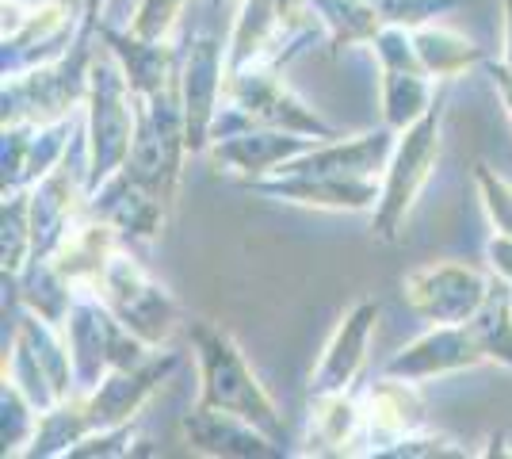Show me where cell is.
Returning a JSON list of instances; mask_svg holds the SVG:
<instances>
[{"instance_id": "obj_16", "label": "cell", "mask_w": 512, "mask_h": 459, "mask_svg": "<svg viewBox=\"0 0 512 459\" xmlns=\"http://www.w3.org/2000/svg\"><path fill=\"white\" fill-rule=\"evenodd\" d=\"M413 43H417V54H421V62L432 77H451V73H463L470 62H482V50L467 39H459V35H451V31H417L413 35Z\"/></svg>"}, {"instance_id": "obj_17", "label": "cell", "mask_w": 512, "mask_h": 459, "mask_svg": "<svg viewBox=\"0 0 512 459\" xmlns=\"http://www.w3.org/2000/svg\"><path fill=\"white\" fill-rule=\"evenodd\" d=\"M474 176H478V192H482V207L490 215L493 234L512 238V188L490 165H474Z\"/></svg>"}, {"instance_id": "obj_2", "label": "cell", "mask_w": 512, "mask_h": 459, "mask_svg": "<svg viewBox=\"0 0 512 459\" xmlns=\"http://www.w3.org/2000/svg\"><path fill=\"white\" fill-rule=\"evenodd\" d=\"M440 123H444V96H436V104L417 123H409L406 134L394 142V153L386 161L383 192L375 203V234L383 241L402 238L409 207L421 196V188L440 161Z\"/></svg>"}, {"instance_id": "obj_3", "label": "cell", "mask_w": 512, "mask_h": 459, "mask_svg": "<svg viewBox=\"0 0 512 459\" xmlns=\"http://www.w3.org/2000/svg\"><path fill=\"white\" fill-rule=\"evenodd\" d=\"M406 303L432 326H467L490 295V280L467 264H425L402 280Z\"/></svg>"}, {"instance_id": "obj_22", "label": "cell", "mask_w": 512, "mask_h": 459, "mask_svg": "<svg viewBox=\"0 0 512 459\" xmlns=\"http://www.w3.org/2000/svg\"><path fill=\"white\" fill-rule=\"evenodd\" d=\"M501 62L512 73V0H505V54H501Z\"/></svg>"}, {"instance_id": "obj_6", "label": "cell", "mask_w": 512, "mask_h": 459, "mask_svg": "<svg viewBox=\"0 0 512 459\" xmlns=\"http://www.w3.org/2000/svg\"><path fill=\"white\" fill-rule=\"evenodd\" d=\"M226 92L234 96V104L245 115H253L256 123H268V127H283V131H299V134H318V138H333V131L321 123L318 115L302 108L299 100L291 96V88L279 81L272 69L245 66L234 69Z\"/></svg>"}, {"instance_id": "obj_1", "label": "cell", "mask_w": 512, "mask_h": 459, "mask_svg": "<svg viewBox=\"0 0 512 459\" xmlns=\"http://www.w3.org/2000/svg\"><path fill=\"white\" fill-rule=\"evenodd\" d=\"M188 333H192V349L199 360V402L195 406L245 417L272 440L287 444V425L279 417L276 402L256 383L253 368L245 364L234 337L211 322H192Z\"/></svg>"}, {"instance_id": "obj_8", "label": "cell", "mask_w": 512, "mask_h": 459, "mask_svg": "<svg viewBox=\"0 0 512 459\" xmlns=\"http://www.w3.org/2000/svg\"><path fill=\"white\" fill-rule=\"evenodd\" d=\"M482 360L486 356H482V349H478V341H474V333L467 326H432L425 337H417L398 356H390L386 375L421 383V379H432V375L478 368Z\"/></svg>"}, {"instance_id": "obj_19", "label": "cell", "mask_w": 512, "mask_h": 459, "mask_svg": "<svg viewBox=\"0 0 512 459\" xmlns=\"http://www.w3.org/2000/svg\"><path fill=\"white\" fill-rule=\"evenodd\" d=\"M455 440L451 437H421V429L417 433H409V437H402V440H394L390 448H383L379 456H394V459H402V456H463V448H451Z\"/></svg>"}, {"instance_id": "obj_18", "label": "cell", "mask_w": 512, "mask_h": 459, "mask_svg": "<svg viewBox=\"0 0 512 459\" xmlns=\"http://www.w3.org/2000/svg\"><path fill=\"white\" fill-rule=\"evenodd\" d=\"M176 8H180V0H142L138 20H134L130 31H134L138 39H153V43H161V35L172 27Z\"/></svg>"}, {"instance_id": "obj_7", "label": "cell", "mask_w": 512, "mask_h": 459, "mask_svg": "<svg viewBox=\"0 0 512 459\" xmlns=\"http://www.w3.org/2000/svg\"><path fill=\"white\" fill-rule=\"evenodd\" d=\"M375 322H379V303L375 299H363V303H356L344 314L341 326L333 329L329 345L321 352L318 368L310 375V398L348 391V383L363 368V356H367V341H371Z\"/></svg>"}, {"instance_id": "obj_20", "label": "cell", "mask_w": 512, "mask_h": 459, "mask_svg": "<svg viewBox=\"0 0 512 459\" xmlns=\"http://www.w3.org/2000/svg\"><path fill=\"white\" fill-rule=\"evenodd\" d=\"M486 257H490L493 272H497L501 280H509V284H512V238H505V234H493L490 245H486Z\"/></svg>"}, {"instance_id": "obj_13", "label": "cell", "mask_w": 512, "mask_h": 459, "mask_svg": "<svg viewBox=\"0 0 512 459\" xmlns=\"http://www.w3.org/2000/svg\"><path fill=\"white\" fill-rule=\"evenodd\" d=\"M321 138H299L295 134H222L214 138V161L226 169V173H276L279 165H287L291 157L314 150Z\"/></svg>"}, {"instance_id": "obj_21", "label": "cell", "mask_w": 512, "mask_h": 459, "mask_svg": "<svg viewBox=\"0 0 512 459\" xmlns=\"http://www.w3.org/2000/svg\"><path fill=\"white\" fill-rule=\"evenodd\" d=\"M486 69H490L493 88H497V96L505 100V111H509V119H512V73L505 69V62H486Z\"/></svg>"}, {"instance_id": "obj_4", "label": "cell", "mask_w": 512, "mask_h": 459, "mask_svg": "<svg viewBox=\"0 0 512 459\" xmlns=\"http://www.w3.org/2000/svg\"><path fill=\"white\" fill-rule=\"evenodd\" d=\"M134 104V88L130 77H123L111 62H100L92 69V184H100L107 173H115V165L130 150V134L138 111Z\"/></svg>"}, {"instance_id": "obj_14", "label": "cell", "mask_w": 512, "mask_h": 459, "mask_svg": "<svg viewBox=\"0 0 512 459\" xmlns=\"http://www.w3.org/2000/svg\"><path fill=\"white\" fill-rule=\"evenodd\" d=\"M467 329L474 333L478 349L486 360H497L512 368V284L493 276L490 280V295L486 303L478 306V314L467 322Z\"/></svg>"}, {"instance_id": "obj_15", "label": "cell", "mask_w": 512, "mask_h": 459, "mask_svg": "<svg viewBox=\"0 0 512 459\" xmlns=\"http://www.w3.org/2000/svg\"><path fill=\"white\" fill-rule=\"evenodd\" d=\"M425 69H383V115H386V127L394 131H406L409 123H417L432 104V85H428Z\"/></svg>"}, {"instance_id": "obj_5", "label": "cell", "mask_w": 512, "mask_h": 459, "mask_svg": "<svg viewBox=\"0 0 512 459\" xmlns=\"http://www.w3.org/2000/svg\"><path fill=\"white\" fill-rule=\"evenodd\" d=\"M100 284L107 291V303L115 310V318L127 326V333L142 337V341H157L169 333V322L176 314L172 299L165 295V287H157L127 257H111L100 276Z\"/></svg>"}, {"instance_id": "obj_12", "label": "cell", "mask_w": 512, "mask_h": 459, "mask_svg": "<svg viewBox=\"0 0 512 459\" xmlns=\"http://www.w3.org/2000/svg\"><path fill=\"white\" fill-rule=\"evenodd\" d=\"M176 368V356H165V360H153V364H134V368H119L115 375H107L100 383V391L88 398V425L92 429H115L123 425L138 406L142 398L165 379V375Z\"/></svg>"}, {"instance_id": "obj_9", "label": "cell", "mask_w": 512, "mask_h": 459, "mask_svg": "<svg viewBox=\"0 0 512 459\" xmlns=\"http://www.w3.org/2000/svg\"><path fill=\"white\" fill-rule=\"evenodd\" d=\"M249 188L268 192L287 203L329 207V211H363L379 203V184L371 176H329V173H276V180H249Z\"/></svg>"}, {"instance_id": "obj_10", "label": "cell", "mask_w": 512, "mask_h": 459, "mask_svg": "<svg viewBox=\"0 0 512 459\" xmlns=\"http://www.w3.org/2000/svg\"><path fill=\"white\" fill-rule=\"evenodd\" d=\"M425 425V402L417 394V383L398 379V375H383L371 391H367V406H363V437L379 444L371 456H379L394 440L409 437Z\"/></svg>"}, {"instance_id": "obj_11", "label": "cell", "mask_w": 512, "mask_h": 459, "mask_svg": "<svg viewBox=\"0 0 512 459\" xmlns=\"http://www.w3.org/2000/svg\"><path fill=\"white\" fill-rule=\"evenodd\" d=\"M184 433L195 452H203V456H283V444L268 437L264 429H256L253 421L207 410V406H195L192 414L184 417Z\"/></svg>"}]
</instances>
